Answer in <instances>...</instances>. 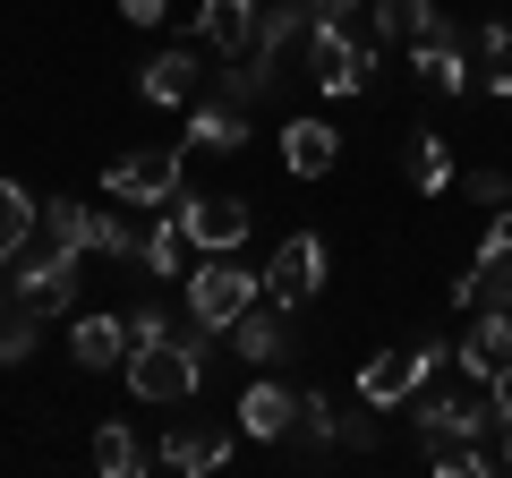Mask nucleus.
I'll return each mask as SVG.
<instances>
[{"instance_id":"obj_1","label":"nucleus","mask_w":512,"mask_h":478,"mask_svg":"<svg viewBox=\"0 0 512 478\" xmlns=\"http://www.w3.org/2000/svg\"><path fill=\"white\" fill-rule=\"evenodd\" d=\"M222 333L197 325V316H163V308H137L128 316V393L137 402H188V393L205 385V350H214Z\"/></svg>"},{"instance_id":"obj_2","label":"nucleus","mask_w":512,"mask_h":478,"mask_svg":"<svg viewBox=\"0 0 512 478\" xmlns=\"http://www.w3.org/2000/svg\"><path fill=\"white\" fill-rule=\"evenodd\" d=\"M291 77H308L325 103H350V94L376 86V35H350L342 18H316L291 52Z\"/></svg>"},{"instance_id":"obj_3","label":"nucleus","mask_w":512,"mask_h":478,"mask_svg":"<svg viewBox=\"0 0 512 478\" xmlns=\"http://www.w3.org/2000/svg\"><path fill=\"white\" fill-rule=\"evenodd\" d=\"M256 299H265V274H248V265H239V248H231V257H205L197 274H188V316H197V325H214V333H231Z\"/></svg>"},{"instance_id":"obj_4","label":"nucleus","mask_w":512,"mask_h":478,"mask_svg":"<svg viewBox=\"0 0 512 478\" xmlns=\"http://www.w3.org/2000/svg\"><path fill=\"white\" fill-rule=\"evenodd\" d=\"M180 163H188V146H128L103 163V197L111 205H171L180 197Z\"/></svg>"},{"instance_id":"obj_5","label":"nucleus","mask_w":512,"mask_h":478,"mask_svg":"<svg viewBox=\"0 0 512 478\" xmlns=\"http://www.w3.org/2000/svg\"><path fill=\"white\" fill-rule=\"evenodd\" d=\"M453 359V342H410V350H376L359 368V402H376V410H402L410 393L427 385V376Z\"/></svg>"},{"instance_id":"obj_6","label":"nucleus","mask_w":512,"mask_h":478,"mask_svg":"<svg viewBox=\"0 0 512 478\" xmlns=\"http://www.w3.org/2000/svg\"><path fill=\"white\" fill-rule=\"evenodd\" d=\"M171 214H180L188 248H205V257H231V248H248V231H256L248 197H171Z\"/></svg>"},{"instance_id":"obj_7","label":"nucleus","mask_w":512,"mask_h":478,"mask_svg":"<svg viewBox=\"0 0 512 478\" xmlns=\"http://www.w3.org/2000/svg\"><path fill=\"white\" fill-rule=\"evenodd\" d=\"M410 410H419V436H478V444H487V427H495L487 385H470V393H436V376H427V385L410 393Z\"/></svg>"},{"instance_id":"obj_8","label":"nucleus","mask_w":512,"mask_h":478,"mask_svg":"<svg viewBox=\"0 0 512 478\" xmlns=\"http://www.w3.org/2000/svg\"><path fill=\"white\" fill-rule=\"evenodd\" d=\"M316 291H325V239H316V231H291V239L274 248V265H265V299L308 308Z\"/></svg>"},{"instance_id":"obj_9","label":"nucleus","mask_w":512,"mask_h":478,"mask_svg":"<svg viewBox=\"0 0 512 478\" xmlns=\"http://www.w3.org/2000/svg\"><path fill=\"white\" fill-rule=\"evenodd\" d=\"M453 368L470 385H487V376L512 368V308H470V333L453 342Z\"/></svg>"},{"instance_id":"obj_10","label":"nucleus","mask_w":512,"mask_h":478,"mask_svg":"<svg viewBox=\"0 0 512 478\" xmlns=\"http://www.w3.org/2000/svg\"><path fill=\"white\" fill-rule=\"evenodd\" d=\"M205 77H214V69H205L188 43H171V52H154L146 69H137V94H146V103H163V111H188V103L205 94Z\"/></svg>"},{"instance_id":"obj_11","label":"nucleus","mask_w":512,"mask_h":478,"mask_svg":"<svg viewBox=\"0 0 512 478\" xmlns=\"http://www.w3.org/2000/svg\"><path fill=\"white\" fill-rule=\"evenodd\" d=\"M239 436H256V444H291V436H299V393L274 385V376H256V385L239 393Z\"/></svg>"},{"instance_id":"obj_12","label":"nucleus","mask_w":512,"mask_h":478,"mask_svg":"<svg viewBox=\"0 0 512 478\" xmlns=\"http://www.w3.org/2000/svg\"><path fill=\"white\" fill-rule=\"evenodd\" d=\"M410 60H419L427 94H470V86H478V69H470V43L453 35V18H444L436 35H419V43H410Z\"/></svg>"},{"instance_id":"obj_13","label":"nucleus","mask_w":512,"mask_h":478,"mask_svg":"<svg viewBox=\"0 0 512 478\" xmlns=\"http://www.w3.org/2000/svg\"><path fill=\"white\" fill-rule=\"evenodd\" d=\"M282 350H291V308H282V299H256V308L231 325V359H248V368H274Z\"/></svg>"},{"instance_id":"obj_14","label":"nucleus","mask_w":512,"mask_h":478,"mask_svg":"<svg viewBox=\"0 0 512 478\" xmlns=\"http://www.w3.org/2000/svg\"><path fill=\"white\" fill-rule=\"evenodd\" d=\"M231 453H239V436H231V427H214V419H188V427H171V444H163V461H171V470H188V478H205V470H231Z\"/></svg>"},{"instance_id":"obj_15","label":"nucleus","mask_w":512,"mask_h":478,"mask_svg":"<svg viewBox=\"0 0 512 478\" xmlns=\"http://www.w3.org/2000/svg\"><path fill=\"white\" fill-rule=\"evenodd\" d=\"M333 163H342V137L325 120H282V171L291 180H325Z\"/></svg>"},{"instance_id":"obj_16","label":"nucleus","mask_w":512,"mask_h":478,"mask_svg":"<svg viewBox=\"0 0 512 478\" xmlns=\"http://www.w3.org/2000/svg\"><path fill=\"white\" fill-rule=\"evenodd\" d=\"M188 146H197V154H239V146H248V111L197 94V103H188Z\"/></svg>"},{"instance_id":"obj_17","label":"nucleus","mask_w":512,"mask_h":478,"mask_svg":"<svg viewBox=\"0 0 512 478\" xmlns=\"http://www.w3.org/2000/svg\"><path fill=\"white\" fill-rule=\"evenodd\" d=\"M316 18H325V0H265V9H256V43H248V52H282V60H291L299 35H308Z\"/></svg>"},{"instance_id":"obj_18","label":"nucleus","mask_w":512,"mask_h":478,"mask_svg":"<svg viewBox=\"0 0 512 478\" xmlns=\"http://www.w3.org/2000/svg\"><path fill=\"white\" fill-rule=\"evenodd\" d=\"M69 350H77V368H86V376H103V368H128V316H77Z\"/></svg>"},{"instance_id":"obj_19","label":"nucleus","mask_w":512,"mask_h":478,"mask_svg":"<svg viewBox=\"0 0 512 478\" xmlns=\"http://www.w3.org/2000/svg\"><path fill=\"white\" fill-rule=\"evenodd\" d=\"M256 9H265V0H205V9H197V43H214L222 60L248 52V43H256Z\"/></svg>"},{"instance_id":"obj_20","label":"nucleus","mask_w":512,"mask_h":478,"mask_svg":"<svg viewBox=\"0 0 512 478\" xmlns=\"http://www.w3.org/2000/svg\"><path fill=\"white\" fill-rule=\"evenodd\" d=\"M436 26H444L436 0H367V35L376 43H419V35H436Z\"/></svg>"},{"instance_id":"obj_21","label":"nucleus","mask_w":512,"mask_h":478,"mask_svg":"<svg viewBox=\"0 0 512 478\" xmlns=\"http://www.w3.org/2000/svg\"><path fill=\"white\" fill-rule=\"evenodd\" d=\"M86 453H94V470H103V478H137V470H146V444H137V427H128V419H103Z\"/></svg>"},{"instance_id":"obj_22","label":"nucleus","mask_w":512,"mask_h":478,"mask_svg":"<svg viewBox=\"0 0 512 478\" xmlns=\"http://www.w3.org/2000/svg\"><path fill=\"white\" fill-rule=\"evenodd\" d=\"M402 171H410V188H427V197H444V188H453V146H444L436 129H419L402 146Z\"/></svg>"},{"instance_id":"obj_23","label":"nucleus","mask_w":512,"mask_h":478,"mask_svg":"<svg viewBox=\"0 0 512 478\" xmlns=\"http://www.w3.org/2000/svg\"><path fill=\"white\" fill-rule=\"evenodd\" d=\"M35 214H43V197H35V188H26V180H0V265L18 257V239L35 231Z\"/></svg>"},{"instance_id":"obj_24","label":"nucleus","mask_w":512,"mask_h":478,"mask_svg":"<svg viewBox=\"0 0 512 478\" xmlns=\"http://www.w3.org/2000/svg\"><path fill=\"white\" fill-rule=\"evenodd\" d=\"M299 436H308V444H342V436H350V419L333 410V393H325V385L299 393Z\"/></svg>"},{"instance_id":"obj_25","label":"nucleus","mask_w":512,"mask_h":478,"mask_svg":"<svg viewBox=\"0 0 512 478\" xmlns=\"http://www.w3.org/2000/svg\"><path fill=\"white\" fill-rule=\"evenodd\" d=\"M478 86L512 94V26H478Z\"/></svg>"},{"instance_id":"obj_26","label":"nucleus","mask_w":512,"mask_h":478,"mask_svg":"<svg viewBox=\"0 0 512 478\" xmlns=\"http://www.w3.org/2000/svg\"><path fill=\"white\" fill-rule=\"evenodd\" d=\"M35 333H43V316L0 308V368H26V359H35Z\"/></svg>"},{"instance_id":"obj_27","label":"nucleus","mask_w":512,"mask_h":478,"mask_svg":"<svg viewBox=\"0 0 512 478\" xmlns=\"http://www.w3.org/2000/svg\"><path fill=\"white\" fill-rule=\"evenodd\" d=\"M487 402H495L487 453H495V470H512V368H504V376H487Z\"/></svg>"},{"instance_id":"obj_28","label":"nucleus","mask_w":512,"mask_h":478,"mask_svg":"<svg viewBox=\"0 0 512 478\" xmlns=\"http://www.w3.org/2000/svg\"><path fill=\"white\" fill-rule=\"evenodd\" d=\"M470 197L478 205H512V171H470Z\"/></svg>"},{"instance_id":"obj_29","label":"nucleus","mask_w":512,"mask_h":478,"mask_svg":"<svg viewBox=\"0 0 512 478\" xmlns=\"http://www.w3.org/2000/svg\"><path fill=\"white\" fill-rule=\"evenodd\" d=\"M120 18H128V26H163L171 0H120Z\"/></svg>"}]
</instances>
